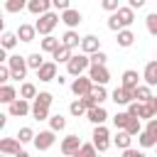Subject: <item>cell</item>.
<instances>
[{
  "mask_svg": "<svg viewBox=\"0 0 157 157\" xmlns=\"http://www.w3.org/2000/svg\"><path fill=\"white\" fill-rule=\"evenodd\" d=\"M49 7H52V0H29L27 2V10L32 15H44V12H49Z\"/></svg>",
  "mask_w": 157,
  "mask_h": 157,
  "instance_id": "e0dca14e",
  "label": "cell"
},
{
  "mask_svg": "<svg viewBox=\"0 0 157 157\" xmlns=\"http://www.w3.org/2000/svg\"><path fill=\"white\" fill-rule=\"evenodd\" d=\"M91 93L96 96V101H98V103H103V101L108 98V91H105V83H93V88H91Z\"/></svg>",
  "mask_w": 157,
  "mask_h": 157,
  "instance_id": "d6a6232c",
  "label": "cell"
},
{
  "mask_svg": "<svg viewBox=\"0 0 157 157\" xmlns=\"http://www.w3.org/2000/svg\"><path fill=\"white\" fill-rule=\"evenodd\" d=\"M17 39H20L17 32H2V47H5V49H12V47L17 44Z\"/></svg>",
  "mask_w": 157,
  "mask_h": 157,
  "instance_id": "e575fe53",
  "label": "cell"
},
{
  "mask_svg": "<svg viewBox=\"0 0 157 157\" xmlns=\"http://www.w3.org/2000/svg\"><path fill=\"white\" fill-rule=\"evenodd\" d=\"M34 34H37V27H34V25H20V27H17L20 42H34Z\"/></svg>",
  "mask_w": 157,
  "mask_h": 157,
  "instance_id": "44dd1931",
  "label": "cell"
},
{
  "mask_svg": "<svg viewBox=\"0 0 157 157\" xmlns=\"http://www.w3.org/2000/svg\"><path fill=\"white\" fill-rule=\"evenodd\" d=\"M142 78H145V83H150V86H157V59H155V61H150V64L145 66V71H142Z\"/></svg>",
  "mask_w": 157,
  "mask_h": 157,
  "instance_id": "603a6c76",
  "label": "cell"
},
{
  "mask_svg": "<svg viewBox=\"0 0 157 157\" xmlns=\"http://www.w3.org/2000/svg\"><path fill=\"white\" fill-rule=\"evenodd\" d=\"M135 101H152V86H150V83L137 86V88H135Z\"/></svg>",
  "mask_w": 157,
  "mask_h": 157,
  "instance_id": "f1b7e54d",
  "label": "cell"
},
{
  "mask_svg": "<svg viewBox=\"0 0 157 157\" xmlns=\"http://www.w3.org/2000/svg\"><path fill=\"white\" fill-rule=\"evenodd\" d=\"M32 118L34 120H49V105H44V103H32Z\"/></svg>",
  "mask_w": 157,
  "mask_h": 157,
  "instance_id": "cb8c5ba5",
  "label": "cell"
},
{
  "mask_svg": "<svg viewBox=\"0 0 157 157\" xmlns=\"http://www.w3.org/2000/svg\"><path fill=\"white\" fill-rule=\"evenodd\" d=\"M110 98H113L118 105H128L130 101H135V91H130V88H125V86H118V88L110 93Z\"/></svg>",
  "mask_w": 157,
  "mask_h": 157,
  "instance_id": "7c38bea8",
  "label": "cell"
},
{
  "mask_svg": "<svg viewBox=\"0 0 157 157\" xmlns=\"http://www.w3.org/2000/svg\"><path fill=\"white\" fill-rule=\"evenodd\" d=\"M98 49H101V39H98L96 34H86V37L81 39V52L93 54V52H98Z\"/></svg>",
  "mask_w": 157,
  "mask_h": 157,
  "instance_id": "9a60e30c",
  "label": "cell"
},
{
  "mask_svg": "<svg viewBox=\"0 0 157 157\" xmlns=\"http://www.w3.org/2000/svg\"><path fill=\"white\" fill-rule=\"evenodd\" d=\"M130 140H132V135H130L125 128H118V135L113 137V145H115L118 150H125V147H130Z\"/></svg>",
  "mask_w": 157,
  "mask_h": 157,
  "instance_id": "d6986e66",
  "label": "cell"
},
{
  "mask_svg": "<svg viewBox=\"0 0 157 157\" xmlns=\"http://www.w3.org/2000/svg\"><path fill=\"white\" fill-rule=\"evenodd\" d=\"M140 120H142V118H137V115H130V120H128V125H125V130H128L130 135H140V132L145 130Z\"/></svg>",
  "mask_w": 157,
  "mask_h": 157,
  "instance_id": "83f0119b",
  "label": "cell"
},
{
  "mask_svg": "<svg viewBox=\"0 0 157 157\" xmlns=\"http://www.w3.org/2000/svg\"><path fill=\"white\" fill-rule=\"evenodd\" d=\"M91 66V54H74L69 61H66V71H69V76H81L86 69Z\"/></svg>",
  "mask_w": 157,
  "mask_h": 157,
  "instance_id": "6da1fadb",
  "label": "cell"
},
{
  "mask_svg": "<svg viewBox=\"0 0 157 157\" xmlns=\"http://www.w3.org/2000/svg\"><path fill=\"white\" fill-rule=\"evenodd\" d=\"M91 88H93V78L91 76H76L74 83H71L74 96H86V93H91Z\"/></svg>",
  "mask_w": 157,
  "mask_h": 157,
  "instance_id": "9c48e42d",
  "label": "cell"
},
{
  "mask_svg": "<svg viewBox=\"0 0 157 157\" xmlns=\"http://www.w3.org/2000/svg\"><path fill=\"white\" fill-rule=\"evenodd\" d=\"M115 12H118V17H120L123 27H130V25L135 22V7H130V5H128V7H118Z\"/></svg>",
  "mask_w": 157,
  "mask_h": 157,
  "instance_id": "ffe728a7",
  "label": "cell"
},
{
  "mask_svg": "<svg viewBox=\"0 0 157 157\" xmlns=\"http://www.w3.org/2000/svg\"><path fill=\"white\" fill-rule=\"evenodd\" d=\"M59 44H61V39H56V37H52V34H44V39H42L39 47H42V52H49V54H52Z\"/></svg>",
  "mask_w": 157,
  "mask_h": 157,
  "instance_id": "4316f807",
  "label": "cell"
},
{
  "mask_svg": "<svg viewBox=\"0 0 157 157\" xmlns=\"http://www.w3.org/2000/svg\"><path fill=\"white\" fill-rule=\"evenodd\" d=\"M88 76L93 78V83H108L110 81V71L105 69V64H91L88 66Z\"/></svg>",
  "mask_w": 157,
  "mask_h": 157,
  "instance_id": "ba28073f",
  "label": "cell"
},
{
  "mask_svg": "<svg viewBox=\"0 0 157 157\" xmlns=\"http://www.w3.org/2000/svg\"><path fill=\"white\" fill-rule=\"evenodd\" d=\"M15 98H17V91L10 83H2L0 86V103H12Z\"/></svg>",
  "mask_w": 157,
  "mask_h": 157,
  "instance_id": "484cf974",
  "label": "cell"
},
{
  "mask_svg": "<svg viewBox=\"0 0 157 157\" xmlns=\"http://www.w3.org/2000/svg\"><path fill=\"white\" fill-rule=\"evenodd\" d=\"M96 152H98V147H96V142H91V145H81L78 152H76V157H93Z\"/></svg>",
  "mask_w": 157,
  "mask_h": 157,
  "instance_id": "8d00e7d4",
  "label": "cell"
},
{
  "mask_svg": "<svg viewBox=\"0 0 157 157\" xmlns=\"http://www.w3.org/2000/svg\"><path fill=\"white\" fill-rule=\"evenodd\" d=\"M123 157H142V152L140 150H132V147H125L123 150Z\"/></svg>",
  "mask_w": 157,
  "mask_h": 157,
  "instance_id": "c3c4849f",
  "label": "cell"
},
{
  "mask_svg": "<svg viewBox=\"0 0 157 157\" xmlns=\"http://www.w3.org/2000/svg\"><path fill=\"white\" fill-rule=\"evenodd\" d=\"M37 78L39 81H54L56 78V61H44L39 69H37Z\"/></svg>",
  "mask_w": 157,
  "mask_h": 157,
  "instance_id": "8fae6325",
  "label": "cell"
},
{
  "mask_svg": "<svg viewBox=\"0 0 157 157\" xmlns=\"http://www.w3.org/2000/svg\"><path fill=\"white\" fill-rule=\"evenodd\" d=\"M145 2H147V0H128V5H130V7H142Z\"/></svg>",
  "mask_w": 157,
  "mask_h": 157,
  "instance_id": "681fc988",
  "label": "cell"
},
{
  "mask_svg": "<svg viewBox=\"0 0 157 157\" xmlns=\"http://www.w3.org/2000/svg\"><path fill=\"white\" fill-rule=\"evenodd\" d=\"M59 22H61V17H59L56 12H52V10H49V12L39 15V20L34 22V27H37V32L44 37V34H52V29H54Z\"/></svg>",
  "mask_w": 157,
  "mask_h": 157,
  "instance_id": "7a4b0ae2",
  "label": "cell"
},
{
  "mask_svg": "<svg viewBox=\"0 0 157 157\" xmlns=\"http://www.w3.org/2000/svg\"><path fill=\"white\" fill-rule=\"evenodd\" d=\"M0 152L15 155V157H27V152L22 150V140L20 137H2L0 140Z\"/></svg>",
  "mask_w": 157,
  "mask_h": 157,
  "instance_id": "277c9868",
  "label": "cell"
},
{
  "mask_svg": "<svg viewBox=\"0 0 157 157\" xmlns=\"http://www.w3.org/2000/svg\"><path fill=\"white\" fill-rule=\"evenodd\" d=\"M54 132H56V130H52V128H49V130H42L39 135H34V147H37L39 152H47V150L54 145V140H56V137H54Z\"/></svg>",
  "mask_w": 157,
  "mask_h": 157,
  "instance_id": "52a82bcc",
  "label": "cell"
},
{
  "mask_svg": "<svg viewBox=\"0 0 157 157\" xmlns=\"http://www.w3.org/2000/svg\"><path fill=\"white\" fill-rule=\"evenodd\" d=\"M7 66H10V71H12V78H15V81H22V78L27 76V69H29L27 59H25V56H20V54L7 56Z\"/></svg>",
  "mask_w": 157,
  "mask_h": 157,
  "instance_id": "3957f363",
  "label": "cell"
},
{
  "mask_svg": "<svg viewBox=\"0 0 157 157\" xmlns=\"http://www.w3.org/2000/svg\"><path fill=\"white\" fill-rule=\"evenodd\" d=\"M140 76H137V71H132V69H128V71H123V83L120 86H125V88H130V91H135L140 83Z\"/></svg>",
  "mask_w": 157,
  "mask_h": 157,
  "instance_id": "7402d4cb",
  "label": "cell"
},
{
  "mask_svg": "<svg viewBox=\"0 0 157 157\" xmlns=\"http://www.w3.org/2000/svg\"><path fill=\"white\" fill-rule=\"evenodd\" d=\"M27 2H29V0H7V2H5V10H7V12H20V10L27 7Z\"/></svg>",
  "mask_w": 157,
  "mask_h": 157,
  "instance_id": "836d02e7",
  "label": "cell"
},
{
  "mask_svg": "<svg viewBox=\"0 0 157 157\" xmlns=\"http://www.w3.org/2000/svg\"><path fill=\"white\" fill-rule=\"evenodd\" d=\"M152 105H155V110H157V96H152Z\"/></svg>",
  "mask_w": 157,
  "mask_h": 157,
  "instance_id": "f907efd6",
  "label": "cell"
},
{
  "mask_svg": "<svg viewBox=\"0 0 157 157\" xmlns=\"http://www.w3.org/2000/svg\"><path fill=\"white\" fill-rule=\"evenodd\" d=\"M71 56H74V54H71V47H66V44H59V47H56V49L52 52V59H54L56 64H61V61L66 64V61H69Z\"/></svg>",
  "mask_w": 157,
  "mask_h": 157,
  "instance_id": "ac0fdd59",
  "label": "cell"
},
{
  "mask_svg": "<svg viewBox=\"0 0 157 157\" xmlns=\"http://www.w3.org/2000/svg\"><path fill=\"white\" fill-rule=\"evenodd\" d=\"M83 142H81V137L78 135H66L64 140H61V155H76L78 152V147H81Z\"/></svg>",
  "mask_w": 157,
  "mask_h": 157,
  "instance_id": "30bf717a",
  "label": "cell"
},
{
  "mask_svg": "<svg viewBox=\"0 0 157 157\" xmlns=\"http://www.w3.org/2000/svg\"><path fill=\"white\" fill-rule=\"evenodd\" d=\"M52 7H54V10H66V7H71V5H69V0H52Z\"/></svg>",
  "mask_w": 157,
  "mask_h": 157,
  "instance_id": "7dc6e473",
  "label": "cell"
},
{
  "mask_svg": "<svg viewBox=\"0 0 157 157\" xmlns=\"http://www.w3.org/2000/svg\"><path fill=\"white\" fill-rule=\"evenodd\" d=\"M86 118H88L93 125H101V123H105V120H108V110L98 103V105H93V108H88V110H86Z\"/></svg>",
  "mask_w": 157,
  "mask_h": 157,
  "instance_id": "4fadbf2b",
  "label": "cell"
},
{
  "mask_svg": "<svg viewBox=\"0 0 157 157\" xmlns=\"http://www.w3.org/2000/svg\"><path fill=\"white\" fill-rule=\"evenodd\" d=\"M81 39H83V37H78V32H76L74 27H69V29L64 32V37H61V44H66V47L76 49V47H81Z\"/></svg>",
  "mask_w": 157,
  "mask_h": 157,
  "instance_id": "2e32d148",
  "label": "cell"
},
{
  "mask_svg": "<svg viewBox=\"0 0 157 157\" xmlns=\"http://www.w3.org/2000/svg\"><path fill=\"white\" fill-rule=\"evenodd\" d=\"M34 101H37V103H44V105H52V103H54V96H52L49 91H42V93H37Z\"/></svg>",
  "mask_w": 157,
  "mask_h": 157,
  "instance_id": "b9f144b4",
  "label": "cell"
},
{
  "mask_svg": "<svg viewBox=\"0 0 157 157\" xmlns=\"http://www.w3.org/2000/svg\"><path fill=\"white\" fill-rule=\"evenodd\" d=\"M27 64H29V69H34V71H37V69L44 64V59H42V54H39V52H34V54H29V56H27Z\"/></svg>",
  "mask_w": 157,
  "mask_h": 157,
  "instance_id": "ab89813d",
  "label": "cell"
},
{
  "mask_svg": "<svg viewBox=\"0 0 157 157\" xmlns=\"http://www.w3.org/2000/svg\"><path fill=\"white\" fill-rule=\"evenodd\" d=\"M101 5H103V10H108V12H115L120 5H118V0H101Z\"/></svg>",
  "mask_w": 157,
  "mask_h": 157,
  "instance_id": "f6af8a7d",
  "label": "cell"
},
{
  "mask_svg": "<svg viewBox=\"0 0 157 157\" xmlns=\"http://www.w3.org/2000/svg\"><path fill=\"white\" fill-rule=\"evenodd\" d=\"M69 110H71V115L81 118V115H86V110H88V108H86V105H83V101L78 98V101H74V103L69 105Z\"/></svg>",
  "mask_w": 157,
  "mask_h": 157,
  "instance_id": "d590c367",
  "label": "cell"
},
{
  "mask_svg": "<svg viewBox=\"0 0 157 157\" xmlns=\"http://www.w3.org/2000/svg\"><path fill=\"white\" fill-rule=\"evenodd\" d=\"M61 22L66 27H78L81 25V12L74 10V7H66V10H61Z\"/></svg>",
  "mask_w": 157,
  "mask_h": 157,
  "instance_id": "5bb4252c",
  "label": "cell"
},
{
  "mask_svg": "<svg viewBox=\"0 0 157 157\" xmlns=\"http://www.w3.org/2000/svg\"><path fill=\"white\" fill-rule=\"evenodd\" d=\"M137 140H140V147H145V150H147V147H157V137H155V135H150L147 130H142Z\"/></svg>",
  "mask_w": 157,
  "mask_h": 157,
  "instance_id": "4dcf8cb0",
  "label": "cell"
},
{
  "mask_svg": "<svg viewBox=\"0 0 157 157\" xmlns=\"http://www.w3.org/2000/svg\"><path fill=\"white\" fill-rule=\"evenodd\" d=\"M132 42H135V34L128 29V27H123L120 32H118V47H132Z\"/></svg>",
  "mask_w": 157,
  "mask_h": 157,
  "instance_id": "d4e9b609",
  "label": "cell"
},
{
  "mask_svg": "<svg viewBox=\"0 0 157 157\" xmlns=\"http://www.w3.org/2000/svg\"><path fill=\"white\" fill-rule=\"evenodd\" d=\"M20 96H22V98H37V86L29 83V81H25V83L20 86Z\"/></svg>",
  "mask_w": 157,
  "mask_h": 157,
  "instance_id": "1f68e13d",
  "label": "cell"
},
{
  "mask_svg": "<svg viewBox=\"0 0 157 157\" xmlns=\"http://www.w3.org/2000/svg\"><path fill=\"white\" fill-rule=\"evenodd\" d=\"M145 25H147V32H150L152 37H157V12H150V15L145 17Z\"/></svg>",
  "mask_w": 157,
  "mask_h": 157,
  "instance_id": "74e56055",
  "label": "cell"
},
{
  "mask_svg": "<svg viewBox=\"0 0 157 157\" xmlns=\"http://www.w3.org/2000/svg\"><path fill=\"white\" fill-rule=\"evenodd\" d=\"M49 128H52V130H56V132H59V130H64V128H66V118H64L61 113L49 115Z\"/></svg>",
  "mask_w": 157,
  "mask_h": 157,
  "instance_id": "f546056e",
  "label": "cell"
},
{
  "mask_svg": "<svg viewBox=\"0 0 157 157\" xmlns=\"http://www.w3.org/2000/svg\"><path fill=\"white\" fill-rule=\"evenodd\" d=\"M110 132H108V128L101 123V125H96V130H93V142H96V147H98V152H108V147H110Z\"/></svg>",
  "mask_w": 157,
  "mask_h": 157,
  "instance_id": "8992f818",
  "label": "cell"
},
{
  "mask_svg": "<svg viewBox=\"0 0 157 157\" xmlns=\"http://www.w3.org/2000/svg\"><path fill=\"white\" fill-rule=\"evenodd\" d=\"M17 137L22 140V145H25V142H34V132H32V128H20V130H17Z\"/></svg>",
  "mask_w": 157,
  "mask_h": 157,
  "instance_id": "60d3db41",
  "label": "cell"
},
{
  "mask_svg": "<svg viewBox=\"0 0 157 157\" xmlns=\"http://www.w3.org/2000/svg\"><path fill=\"white\" fill-rule=\"evenodd\" d=\"M7 113L12 115V118H22V115H27V113H32V105H29V98H15L12 103H7Z\"/></svg>",
  "mask_w": 157,
  "mask_h": 157,
  "instance_id": "5b68a950",
  "label": "cell"
},
{
  "mask_svg": "<svg viewBox=\"0 0 157 157\" xmlns=\"http://www.w3.org/2000/svg\"><path fill=\"white\" fill-rule=\"evenodd\" d=\"M145 130H147L150 135H155V137H157V115L147 120V125H145Z\"/></svg>",
  "mask_w": 157,
  "mask_h": 157,
  "instance_id": "bcb514c9",
  "label": "cell"
},
{
  "mask_svg": "<svg viewBox=\"0 0 157 157\" xmlns=\"http://www.w3.org/2000/svg\"><path fill=\"white\" fill-rule=\"evenodd\" d=\"M105 61H108L105 52H101V49H98V52H93V54H91V64H105Z\"/></svg>",
  "mask_w": 157,
  "mask_h": 157,
  "instance_id": "ee69618b",
  "label": "cell"
},
{
  "mask_svg": "<svg viewBox=\"0 0 157 157\" xmlns=\"http://www.w3.org/2000/svg\"><path fill=\"white\" fill-rule=\"evenodd\" d=\"M128 120H130V113H115V118H113L115 128H125V125H128Z\"/></svg>",
  "mask_w": 157,
  "mask_h": 157,
  "instance_id": "7bdbcfd3",
  "label": "cell"
},
{
  "mask_svg": "<svg viewBox=\"0 0 157 157\" xmlns=\"http://www.w3.org/2000/svg\"><path fill=\"white\" fill-rule=\"evenodd\" d=\"M108 29H113V32H120V29H123V22H120L118 12H110V17H108Z\"/></svg>",
  "mask_w": 157,
  "mask_h": 157,
  "instance_id": "f35d334b",
  "label": "cell"
}]
</instances>
